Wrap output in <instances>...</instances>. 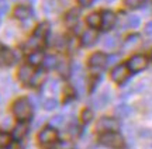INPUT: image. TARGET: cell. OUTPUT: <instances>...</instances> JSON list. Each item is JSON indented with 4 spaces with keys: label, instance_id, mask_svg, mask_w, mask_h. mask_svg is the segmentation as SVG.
<instances>
[{
    "label": "cell",
    "instance_id": "1",
    "mask_svg": "<svg viewBox=\"0 0 152 149\" xmlns=\"http://www.w3.org/2000/svg\"><path fill=\"white\" fill-rule=\"evenodd\" d=\"M13 114L18 121H27L31 118L33 114V108H31V103L28 99H18L13 103Z\"/></svg>",
    "mask_w": 152,
    "mask_h": 149
},
{
    "label": "cell",
    "instance_id": "2",
    "mask_svg": "<svg viewBox=\"0 0 152 149\" xmlns=\"http://www.w3.org/2000/svg\"><path fill=\"white\" fill-rule=\"evenodd\" d=\"M100 144L111 149H123L125 146L124 138L118 132H106L100 137Z\"/></svg>",
    "mask_w": 152,
    "mask_h": 149
},
{
    "label": "cell",
    "instance_id": "3",
    "mask_svg": "<svg viewBox=\"0 0 152 149\" xmlns=\"http://www.w3.org/2000/svg\"><path fill=\"white\" fill-rule=\"evenodd\" d=\"M99 132H117L120 129V122L117 118H113V117H103L100 118L96 125Z\"/></svg>",
    "mask_w": 152,
    "mask_h": 149
},
{
    "label": "cell",
    "instance_id": "4",
    "mask_svg": "<svg viewBox=\"0 0 152 149\" xmlns=\"http://www.w3.org/2000/svg\"><path fill=\"white\" fill-rule=\"evenodd\" d=\"M130 73H131V71H130V68H128V65L121 63V65H117V66L111 71V75H110V76H111V80H113L114 83H123L128 79Z\"/></svg>",
    "mask_w": 152,
    "mask_h": 149
},
{
    "label": "cell",
    "instance_id": "5",
    "mask_svg": "<svg viewBox=\"0 0 152 149\" xmlns=\"http://www.w3.org/2000/svg\"><path fill=\"white\" fill-rule=\"evenodd\" d=\"M56 139H58V132H56L55 128L47 127L38 134V141H39V144L44 145V146H48V145L54 144Z\"/></svg>",
    "mask_w": 152,
    "mask_h": 149
},
{
    "label": "cell",
    "instance_id": "6",
    "mask_svg": "<svg viewBox=\"0 0 152 149\" xmlns=\"http://www.w3.org/2000/svg\"><path fill=\"white\" fill-rule=\"evenodd\" d=\"M127 65H128L131 72H141L148 66V58L145 55H140L138 54V55L131 56Z\"/></svg>",
    "mask_w": 152,
    "mask_h": 149
},
{
    "label": "cell",
    "instance_id": "7",
    "mask_svg": "<svg viewBox=\"0 0 152 149\" xmlns=\"http://www.w3.org/2000/svg\"><path fill=\"white\" fill-rule=\"evenodd\" d=\"M99 39V33L96 28H87L86 31H83V34H82V45H85V47H92V45H94L96 42H97Z\"/></svg>",
    "mask_w": 152,
    "mask_h": 149
},
{
    "label": "cell",
    "instance_id": "8",
    "mask_svg": "<svg viewBox=\"0 0 152 149\" xmlns=\"http://www.w3.org/2000/svg\"><path fill=\"white\" fill-rule=\"evenodd\" d=\"M72 76H73V84H75L76 92L82 96V94L85 93V76H83L80 65L76 66V71H73Z\"/></svg>",
    "mask_w": 152,
    "mask_h": 149
},
{
    "label": "cell",
    "instance_id": "9",
    "mask_svg": "<svg viewBox=\"0 0 152 149\" xmlns=\"http://www.w3.org/2000/svg\"><path fill=\"white\" fill-rule=\"evenodd\" d=\"M34 69L33 66L28 63V65H23L20 69H18V73H17V77H18V80L21 83H24V84H30V82H31V79H33L34 76Z\"/></svg>",
    "mask_w": 152,
    "mask_h": 149
},
{
    "label": "cell",
    "instance_id": "10",
    "mask_svg": "<svg viewBox=\"0 0 152 149\" xmlns=\"http://www.w3.org/2000/svg\"><path fill=\"white\" fill-rule=\"evenodd\" d=\"M16 61V55L10 48H0V66H10Z\"/></svg>",
    "mask_w": 152,
    "mask_h": 149
},
{
    "label": "cell",
    "instance_id": "11",
    "mask_svg": "<svg viewBox=\"0 0 152 149\" xmlns=\"http://www.w3.org/2000/svg\"><path fill=\"white\" fill-rule=\"evenodd\" d=\"M117 23V16L111 10H104L102 13V27L103 30H111Z\"/></svg>",
    "mask_w": 152,
    "mask_h": 149
},
{
    "label": "cell",
    "instance_id": "12",
    "mask_svg": "<svg viewBox=\"0 0 152 149\" xmlns=\"http://www.w3.org/2000/svg\"><path fill=\"white\" fill-rule=\"evenodd\" d=\"M89 65H90V68H97V69L104 68L107 65V56L103 52H94L89 58Z\"/></svg>",
    "mask_w": 152,
    "mask_h": 149
},
{
    "label": "cell",
    "instance_id": "13",
    "mask_svg": "<svg viewBox=\"0 0 152 149\" xmlns=\"http://www.w3.org/2000/svg\"><path fill=\"white\" fill-rule=\"evenodd\" d=\"M27 132H28V125L24 121H20V124H17L16 127L13 128L11 138L14 139V141H21L27 135Z\"/></svg>",
    "mask_w": 152,
    "mask_h": 149
},
{
    "label": "cell",
    "instance_id": "14",
    "mask_svg": "<svg viewBox=\"0 0 152 149\" xmlns=\"http://www.w3.org/2000/svg\"><path fill=\"white\" fill-rule=\"evenodd\" d=\"M77 21H79V10L71 9V10L65 14V24L69 28H73V27H76Z\"/></svg>",
    "mask_w": 152,
    "mask_h": 149
},
{
    "label": "cell",
    "instance_id": "15",
    "mask_svg": "<svg viewBox=\"0 0 152 149\" xmlns=\"http://www.w3.org/2000/svg\"><path fill=\"white\" fill-rule=\"evenodd\" d=\"M44 59H45V55H44L41 51H33L28 55V63L31 66H39V65H42Z\"/></svg>",
    "mask_w": 152,
    "mask_h": 149
},
{
    "label": "cell",
    "instance_id": "16",
    "mask_svg": "<svg viewBox=\"0 0 152 149\" xmlns=\"http://www.w3.org/2000/svg\"><path fill=\"white\" fill-rule=\"evenodd\" d=\"M30 16H31V9L28 6L20 4L14 9V17L18 20H27Z\"/></svg>",
    "mask_w": 152,
    "mask_h": 149
},
{
    "label": "cell",
    "instance_id": "17",
    "mask_svg": "<svg viewBox=\"0 0 152 149\" xmlns=\"http://www.w3.org/2000/svg\"><path fill=\"white\" fill-rule=\"evenodd\" d=\"M48 33H49V24L48 23H41V24H38V27L35 28V31H34V37H37L39 38L41 41L48 37Z\"/></svg>",
    "mask_w": 152,
    "mask_h": 149
},
{
    "label": "cell",
    "instance_id": "18",
    "mask_svg": "<svg viewBox=\"0 0 152 149\" xmlns=\"http://www.w3.org/2000/svg\"><path fill=\"white\" fill-rule=\"evenodd\" d=\"M86 23L92 28L102 27V13H90L86 18Z\"/></svg>",
    "mask_w": 152,
    "mask_h": 149
},
{
    "label": "cell",
    "instance_id": "19",
    "mask_svg": "<svg viewBox=\"0 0 152 149\" xmlns=\"http://www.w3.org/2000/svg\"><path fill=\"white\" fill-rule=\"evenodd\" d=\"M41 44H42V41L33 35V38H30L27 42L24 44V49H28V51H31V52H33V51H37L38 48L41 47Z\"/></svg>",
    "mask_w": 152,
    "mask_h": 149
},
{
    "label": "cell",
    "instance_id": "20",
    "mask_svg": "<svg viewBox=\"0 0 152 149\" xmlns=\"http://www.w3.org/2000/svg\"><path fill=\"white\" fill-rule=\"evenodd\" d=\"M107 103H109V94L107 93L99 94L97 97L93 100V105H94L96 108H103V107H106Z\"/></svg>",
    "mask_w": 152,
    "mask_h": 149
},
{
    "label": "cell",
    "instance_id": "21",
    "mask_svg": "<svg viewBox=\"0 0 152 149\" xmlns=\"http://www.w3.org/2000/svg\"><path fill=\"white\" fill-rule=\"evenodd\" d=\"M138 42H140V35H138V34H131V35H128V37L125 38L124 49L125 51L131 49V48H132V47H135Z\"/></svg>",
    "mask_w": 152,
    "mask_h": 149
},
{
    "label": "cell",
    "instance_id": "22",
    "mask_svg": "<svg viewBox=\"0 0 152 149\" xmlns=\"http://www.w3.org/2000/svg\"><path fill=\"white\" fill-rule=\"evenodd\" d=\"M131 107L127 104H120L117 105V108H115V114H117V117H128L131 114Z\"/></svg>",
    "mask_w": 152,
    "mask_h": 149
},
{
    "label": "cell",
    "instance_id": "23",
    "mask_svg": "<svg viewBox=\"0 0 152 149\" xmlns=\"http://www.w3.org/2000/svg\"><path fill=\"white\" fill-rule=\"evenodd\" d=\"M44 79H45V72H42V71H37V72L34 73L33 79H31V82H30V84L31 86H39L41 83L44 82Z\"/></svg>",
    "mask_w": 152,
    "mask_h": 149
},
{
    "label": "cell",
    "instance_id": "24",
    "mask_svg": "<svg viewBox=\"0 0 152 149\" xmlns=\"http://www.w3.org/2000/svg\"><path fill=\"white\" fill-rule=\"evenodd\" d=\"M11 135H9L7 132H3V131H0V149L3 148H7L9 145L11 144Z\"/></svg>",
    "mask_w": 152,
    "mask_h": 149
},
{
    "label": "cell",
    "instance_id": "25",
    "mask_svg": "<svg viewBox=\"0 0 152 149\" xmlns=\"http://www.w3.org/2000/svg\"><path fill=\"white\" fill-rule=\"evenodd\" d=\"M103 45L106 49H114L118 45V39H117V37H107V38L104 39Z\"/></svg>",
    "mask_w": 152,
    "mask_h": 149
},
{
    "label": "cell",
    "instance_id": "26",
    "mask_svg": "<svg viewBox=\"0 0 152 149\" xmlns=\"http://www.w3.org/2000/svg\"><path fill=\"white\" fill-rule=\"evenodd\" d=\"M56 56L54 55H48V56H45V59H44V66L47 68V69H52V68L56 66Z\"/></svg>",
    "mask_w": 152,
    "mask_h": 149
},
{
    "label": "cell",
    "instance_id": "27",
    "mask_svg": "<svg viewBox=\"0 0 152 149\" xmlns=\"http://www.w3.org/2000/svg\"><path fill=\"white\" fill-rule=\"evenodd\" d=\"M140 23H141V20H140V17L138 16H130L128 18H127V27L128 28H137L138 25H140Z\"/></svg>",
    "mask_w": 152,
    "mask_h": 149
},
{
    "label": "cell",
    "instance_id": "28",
    "mask_svg": "<svg viewBox=\"0 0 152 149\" xmlns=\"http://www.w3.org/2000/svg\"><path fill=\"white\" fill-rule=\"evenodd\" d=\"M58 107V101L54 99H47L45 101H44V108L45 110H54V108H56Z\"/></svg>",
    "mask_w": 152,
    "mask_h": 149
},
{
    "label": "cell",
    "instance_id": "29",
    "mask_svg": "<svg viewBox=\"0 0 152 149\" xmlns=\"http://www.w3.org/2000/svg\"><path fill=\"white\" fill-rule=\"evenodd\" d=\"M144 3V0H124V4L128 7V9H137Z\"/></svg>",
    "mask_w": 152,
    "mask_h": 149
},
{
    "label": "cell",
    "instance_id": "30",
    "mask_svg": "<svg viewBox=\"0 0 152 149\" xmlns=\"http://www.w3.org/2000/svg\"><path fill=\"white\" fill-rule=\"evenodd\" d=\"M93 118V111L90 108H86V110H83L82 113V121L83 122H90Z\"/></svg>",
    "mask_w": 152,
    "mask_h": 149
},
{
    "label": "cell",
    "instance_id": "31",
    "mask_svg": "<svg viewBox=\"0 0 152 149\" xmlns=\"http://www.w3.org/2000/svg\"><path fill=\"white\" fill-rule=\"evenodd\" d=\"M65 122V117H62V116H55L52 120H51V125H54V128L56 127H61L62 124Z\"/></svg>",
    "mask_w": 152,
    "mask_h": 149
},
{
    "label": "cell",
    "instance_id": "32",
    "mask_svg": "<svg viewBox=\"0 0 152 149\" xmlns=\"http://www.w3.org/2000/svg\"><path fill=\"white\" fill-rule=\"evenodd\" d=\"M58 71H59L61 75H69V72H71V68H69V65L66 63V62H61L59 66H58Z\"/></svg>",
    "mask_w": 152,
    "mask_h": 149
},
{
    "label": "cell",
    "instance_id": "33",
    "mask_svg": "<svg viewBox=\"0 0 152 149\" xmlns=\"http://www.w3.org/2000/svg\"><path fill=\"white\" fill-rule=\"evenodd\" d=\"M9 9L7 6V0H0V17H3L6 14V11Z\"/></svg>",
    "mask_w": 152,
    "mask_h": 149
},
{
    "label": "cell",
    "instance_id": "34",
    "mask_svg": "<svg viewBox=\"0 0 152 149\" xmlns=\"http://www.w3.org/2000/svg\"><path fill=\"white\" fill-rule=\"evenodd\" d=\"M144 31H145V34H148V35H152V21L147 23V25H145V28H144Z\"/></svg>",
    "mask_w": 152,
    "mask_h": 149
},
{
    "label": "cell",
    "instance_id": "35",
    "mask_svg": "<svg viewBox=\"0 0 152 149\" xmlns=\"http://www.w3.org/2000/svg\"><path fill=\"white\" fill-rule=\"evenodd\" d=\"M79 1V4L82 7H89V6H92V1L93 0H77Z\"/></svg>",
    "mask_w": 152,
    "mask_h": 149
},
{
    "label": "cell",
    "instance_id": "36",
    "mask_svg": "<svg viewBox=\"0 0 152 149\" xmlns=\"http://www.w3.org/2000/svg\"><path fill=\"white\" fill-rule=\"evenodd\" d=\"M61 148L62 149H72V145L68 144V142H62V144H61Z\"/></svg>",
    "mask_w": 152,
    "mask_h": 149
},
{
    "label": "cell",
    "instance_id": "37",
    "mask_svg": "<svg viewBox=\"0 0 152 149\" xmlns=\"http://www.w3.org/2000/svg\"><path fill=\"white\" fill-rule=\"evenodd\" d=\"M151 61H152V52H151Z\"/></svg>",
    "mask_w": 152,
    "mask_h": 149
}]
</instances>
